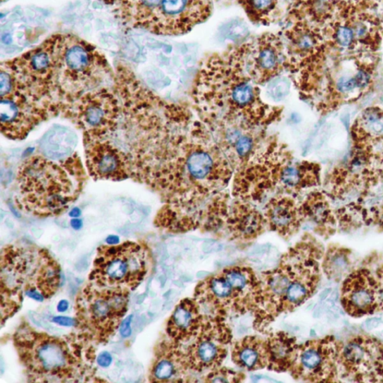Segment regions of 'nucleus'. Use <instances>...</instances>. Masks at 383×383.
<instances>
[{
  "mask_svg": "<svg viewBox=\"0 0 383 383\" xmlns=\"http://www.w3.org/2000/svg\"><path fill=\"white\" fill-rule=\"evenodd\" d=\"M118 113L117 100L106 89L84 94L78 101V124L89 140L101 139L111 133L117 125Z\"/></svg>",
  "mask_w": 383,
  "mask_h": 383,
  "instance_id": "nucleus-11",
  "label": "nucleus"
},
{
  "mask_svg": "<svg viewBox=\"0 0 383 383\" xmlns=\"http://www.w3.org/2000/svg\"><path fill=\"white\" fill-rule=\"evenodd\" d=\"M69 303L67 301H60L57 306V310L59 311V313H65L68 309Z\"/></svg>",
  "mask_w": 383,
  "mask_h": 383,
  "instance_id": "nucleus-33",
  "label": "nucleus"
},
{
  "mask_svg": "<svg viewBox=\"0 0 383 383\" xmlns=\"http://www.w3.org/2000/svg\"><path fill=\"white\" fill-rule=\"evenodd\" d=\"M268 366L277 372L289 370L296 356L298 345L289 334L280 332L270 335L267 340Z\"/></svg>",
  "mask_w": 383,
  "mask_h": 383,
  "instance_id": "nucleus-18",
  "label": "nucleus"
},
{
  "mask_svg": "<svg viewBox=\"0 0 383 383\" xmlns=\"http://www.w3.org/2000/svg\"><path fill=\"white\" fill-rule=\"evenodd\" d=\"M69 215L70 218H78L81 215V211L80 208H75L70 212Z\"/></svg>",
  "mask_w": 383,
  "mask_h": 383,
  "instance_id": "nucleus-36",
  "label": "nucleus"
},
{
  "mask_svg": "<svg viewBox=\"0 0 383 383\" xmlns=\"http://www.w3.org/2000/svg\"><path fill=\"white\" fill-rule=\"evenodd\" d=\"M194 339L185 352L187 363L189 369L201 372L217 369L223 363L232 334L221 316L203 317Z\"/></svg>",
  "mask_w": 383,
  "mask_h": 383,
  "instance_id": "nucleus-8",
  "label": "nucleus"
},
{
  "mask_svg": "<svg viewBox=\"0 0 383 383\" xmlns=\"http://www.w3.org/2000/svg\"><path fill=\"white\" fill-rule=\"evenodd\" d=\"M303 173L295 167L287 168L282 175V182L292 187L301 183Z\"/></svg>",
  "mask_w": 383,
  "mask_h": 383,
  "instance_id": "nucleus-27",
  "label": "nucleus"
},
{
  "mask_svg": "<svg viewBox=\"0 0 383 383\" xmlns=\"http://www.w3.org/2000/svg\"><path fill=\"white\" fill-rule=\"evenodd\" d=\"M203 320L199 302L184 299L175 308L167 323L166 332L172 341L182 344L196 337Z\"/></svg>",
  "mask_w": 383,
  "mask_h": 383,
  "instance_id": "nucleus-16",
  "label": "nucleus"
},
{
  "mask_svg": "<svg viewBox=\"0 0 383 383\" xmlns=\"http://www.w3.org/2000/svg\"><path fill=\"white\" fill-rule=\"evenodd\" d=\"M45 117L39 105L13 93L0 101V123L4 135L11 139H25L32 129Z\"/></svg>",
  "mask_w": 383,
  "mask_h": 383,
  "instance_id": "nucleus-12",
  "label": "nucleus"
},
{
  "mask_svg": "<svg viewBox=\"0 0 383 383\" xmlns=\"http://www.w3.org/2000/svg\"><path fill=\"white\" fill-rule=\"evenodd\" d=\"M187 169L190 175L196 179L206 177L213 170L211 156L201 151L192 153L187 161Z\"/></svg>",
  "mask_w": 383,
  "mask_h": 383,
  "instance_id": "nucleus-22",
  "label": "nucleus"
},
{
  "mask_svg": "<svg viewBox=\"0 0 383 383\" xmlns=\"http://www.w3.org/2000/svg\"><path fill=\"white\" fill-rule=\"evenodd\" d=\"M53 321L58 325L63 327H74L77 325L76 318H70L68 317H55Z\"/></svg>",
  "mask_w": 383,
  "mask_h": 383,
  "instance_id": "nucleus-30",
  "label": "nucleus"
},
{
  "mask_svg": "<svg viewBox=\"0 0 383 383\" xmlns=\"http://www.w3.org/2000/svg\"><path fill=\"white\" fill-rule=\"evenodd\" d=\"M106 244L109 245H116L119 244V237L116 235H111L106 238Z\"/></svg>",
  "mask_w": 383,
  "mask_h": 383,
  "instance_id": "nucleus-34",
  "label": "nucleus"
},
{
  "mask_svg": "<svg viewBox=\"0 0 383 383\" xmlns=\"http://www.w3.org/2000/svg\"><path fill=\"white\" fill-rule=\"evenodd\" d=\"M86 173L77 154L60 161L34 156L20 168L18 202L39 218L61 214L80 196Z\"/></svg>",
  "mask_w": 383,
  "mask_h": 383,
  "instance_id": "nucleus-1",
  "label": "nucleus"
},
{
  "mask_svg": "<svg viewBox=\"0 0 383 383\" xmlns=\"http://www.w3.org/2000/svg\"><path fill=\"white\" fill-rule=\"evenodd\" d=\"M268 219L272 230L282 236L291 235L299 225L296 209L284 201L275 203L269 209Z\"/></svg>",
  "mask_w": 383,
  "mask_h": 383,
  "instance_id": "nucleus-19",
  "label": "nucleus"
},
{
  "mask_svg": "<svg viewBox=\"0 0 383 383\" xmlns=\"http://www.w3.org/2000/svg\"><path fill=\"white\" fill-rule=\"evenodd\" d=\"M340 347L332 337L298 346L290 372L294 378L307 382H334Z\"/></svg>",
  "mask_w": 383,
  "mask_h": 383,
  "instance_id": "nucleus-7",
  "label": "nucleus"
},
{
  "mask_svg": "<svg viewBox=\"0 0 383 383\" xmlns=\"http://www.w3.org/2000/svg\"><path fill=\"white\" fill-rule=\"evenodd\" d=\"M87 147V165L95 180L119 182L130 175V166L126 154L107 141L89 140Z\"/></svg>",
  "mask_w": 383,
  "mask_h": 383,
  "instance_id": "nucleus-13",
  "label": "nucleus"
},
{
  "mask_svg": "<svg viewBox=\"0 0 383 383\" xmlns=\"http://www.w3.org/2000/svg\"><path fill=\"white\" fill-rule=\"evenodd\" d=\"M113 362V358L109 353L103 352L97 358V363L99 365L106 368L110 366Z\"/></svg>",
  "mask_w": 383,
  "mask_h": 383,
  "instance_id": "nucleus-31",
  "label": "nucleus"
},
{
  "mask_svg": "<svg viewBox=\"0 0 383 383\" xmlns=\"http://www.w3.org/2000/svg\"><path fill=\"white\" fill-rule=\"evenodd\" d=\"M207 377L206 381L210 382H239L244 380V375L232 370L222 368L212 370Z\"/></svg>",
  "mask_w": 383,
  "mask_h": 383,
  "instance_id": "nucleus-25",
  "label": "nucleus"
},
{
  "mask_svg": "<svg viewBox=\"0 0 383 383\" xmlns=\"http://www.w3.org/2000/svg\"><path fill=\"white\" fill-rule=\"evenodd\" d=\"M129 295L130 291L89 282L76 299V327L80 338L91 345L109 341L127 313Z\"/></svg>",
  "mask_w": 383,
  "mask_h": 383,
  "instance_id": "nucleus-5",
  "label": "nucleus"
},
{
  "mask_svg": "<svg viewBox=\"0 0 383 383\" xmlns=\"http://www.w3.org/2000/svg\"><path fill=\"white\" fill-rule=\"evenodd\" d=\"M261 215L255 211L239 215L232 223V230L237 237L251 239L258 236L263 229Z\"/></svg>",
  "mask_w": 383,
  "mask_h": 383,
  "instance_id": "nucleus-20",
  "label": "nucleus"
},
{
  "mask_svg": "<svg viewBox=\"0 0 383 383\" xmlns=\"http://www.w3.org/2000/svg\"><path fill=\"white\" fill-rule=\"evenodd\" d=\"M341 303L353 318L383 310V284L377 272L374 275L367 269H360L347 275L341 287Z\"/></svg>",
  "mask_w": 383,
  "mask_h": 383,
  "instance_id": "nucleus-10",
  "label": "nucleus"
},
{
  "mask_svg": "<svg viewBox=\"0 0 383 383\" xmlns=\"http://www.w3.org/2000/svg\"><path fill=\"white\" fill-rule=\"evenodd\" d=\"M232 360L238 367L254 371L268 366L267 341L247 337L237 341L232 351Z\"/></svg>",
  "mask_w": 383,
  "mask_h": 383,
  "instance_id": "nucleus-17",
  "label": "nucleus"
},
{
  "mask_svg": "<svg viewBox=\"0 0 383 383\" xmlns=\"http://www.w3.org/2000/svg\"><path fill=\"white\" fill-rule=\"evenodd\" d=\"M257 54L255 55L256 63L263 70H271L279 64L280 56L275 47L271 45L262 44L258 47Z\"/></svg>",
  "mask_w": 383,
  "mask_h": 383,
  "instance_id": "nucleus-23",
  "label": "nucleus"
},
{
  "mask_svg": "<svg viewBox=\"0 0 383 383\" xmlns=\"http://www.w3.org/2000/svg\"><path fill=\"white\" fill-rule=\"evenodd\" d=\"M50 41L55 59L56 89L82 96L100 85L110 73L109 65L97 49L72 34H55Z\"/></svg>",
  "mask_w": 383,
  "mask_h": 383,
  "instance_id": "nucleus-4",
  "label": "nucleus"
},
{
  "mask_svg": "<svg viewBox=\"0 0 383 383\" xmlns=\"http://www.w3.org/2000/svg\"><path fill=\"white\" fill-rule=\"evenodd\" d=\"M354 146L359 157L370 161L383 157V111L368 108L352 127Z\"/></svg>",
  "mask_w": 383,
  "mask_h": 383,
  "instance_id": "nucleus-14",
  "label": "nucleus"
},
{
  "mask_svg": "<svg viewBox=\"0 0 383 383\" xmlns=\"http://www.w3.org/2000/svg\"><path fill=\"white\" fill-rule=\"evenodd\" d=\"M251 148V140L246 137L239 139L236 145V149L239 155L247 154Z\"/></svg>",
  "mask_w": 383,
  "mask_h": 383,
  "instance_id": "nucleus-28",
  "label": "nucleus"
},
{
  "mask_svg": "<svg viewBox=\"0 0 383 383\" xmlns=\"http://www.w3.org/2000/svg\"><path fill=\"white\" fill-rule=\"evenodd\" d=\"M149 268L147 251L137 243L103 245L94 260L89 282L130 292L145 280Z\"/></svg>",
  "mask_w": 383,
  "mask_h": 383,
  "instance_id": "nucleus-6",
  "label": "nucleus"
},
{
  "mask_svg": "<svg viewBox=\"0 0 383 383\" xmlns=\"http://www.w3.org/2000/svg\"><path fill=\"white\" fill-rule=\"evenodd\" d=\"M350 266L349 251L346 249L334 248L328 251L322 269L329 279L338 280L346 272Z\"/></svg>",
  "mask_w": 383,
  "mask_h": 383,
  "instance_id": "nucleus-21",
  "label": "nucleus"
},
{
  "mask_svg": "<svg viewBox=\"0 0 383 383\" xmlns=\"http://www.w3.org/2000/svg\"><path fill=\"white\" fill-rule=\"evenodd\" d=\"M187 369L189 368L185 352L179 343L170 339L160 343L156 349L149 380L152 382H183Z\"/></svg>",
  "mask_w": 383,
  "mask_h": 383,
  "instance_id": "nucleus-15",
  "label": "nucleus"
},
{
  "mask_svg": "<svg viewBox=\"0 0 383 383\" xmlns=\"http://www.w3.org/2000/svg\"><path fill=\"white\" fill-rule=\"evenodd\" d=\"M132 318H133V316L130 315L123 321L121 326H120V332H121V334L124 338L130 337L132 332L130 328Z\"/></svg>",
  "mask_w": 383,
  "mask_h": 383,
  "instance_id": "nucleus-29",
  "label": "nucleus"
},
{
  "mask_svg": "<svg viewBox=\"0 0 383 383\" xmlns=\"http://www.w3.org/2000/svg\"><path fill=\"white\" fill-rule=\"evenodd\" d=\"M339 370L353 382H383V344L358 337L340 347Z\"/></svg>",
  "mask_w": 383,
  "mask_h": 383,
  "instance_id": "nucleus-9",
  "label": "nucleus"
},
{
  "mask_svg": "<svg viewBox=\"0 0 383 383\" xmlns=\"http://www.w3.org/2000/svg\"><path fill=\"white\" fill-rule=\"evenodd\" d=\"M70 225L75 230H79L82 226V222L81 220L75 218L70 221Z\"/></svg>",
  "mask_w": 383,
  "mask_h": 383,
  "instance_id": "nucleus-35",
  "label": "nucleus"
},
{
  "mask_svg": "<svg viewBox=\"0 0 383 383\" xmlns=\"http://www.w3.org/2000/svg\"><path fill=\"white\" fill-rule=\"evenodd\" d=\"M279 0H244L249 16L256 19L268 17L277 6Z\"/></svg>",
  "mask_w": 383,
  "mask_h": 383,
  "instance_id": "nucleus-24",
  "label": "nucleus"
},
{
  "mask_svg": "<svg viewBox=\"0 0 383 383\" xmlns=\"http://www.w3.org/2000/svg\"><path fill=\"white\" fill-rule=\"evenodd\" d=\"M381 322L379 318H369L365 322L366 328L369 330L376 329Z\"/></svg>",
  "mask_w": 383,
  "mask_h": 383,
  "instance_id": "nucleus-32",
  "label": "nucleus"
},
{
  "mask_svg": "<svg viewBox=\"0 0 383 383\" xmlns=\"http://www.w3.org/2000/svg\"><path fill=\"white\" fill-rule=\"evenodd\" d=\"M13 343L32 382H80L93 375L94 356L84 355L91 349L84 350L87 342L81 339L59 338L23 325L14 334Z\"/></svg>",
  "mask_w": 383,
  "mask_h": 383,
  "instance_id": "nucleus-3",
  "label": "nucleus"
},
{
  "mask_svg": "<svg viewBox=\"0 0 383 383\" xmlns=\"http://www.w3.org/2000/svg\"><path fill=\"white\" fill-rule=\"evenodd\" d=\"M2 325L20 310L24 299L43 302L61 284V268L47 250L34 246L8 245L1 251Z\"/></svg>",
  "mask_w": 383,
  "mask_h": 383,
  "instance_id": "nucleus-2",
  "label": "nucleus"
},
{
  "mask_svg": "<svg viewBox=\"0 0 383 383\" xmlns=\"http://www.w3.org/2000/svg\"><path fill=\"white\" fill-rule=\"evenodd\" d=\"M232 99L234 103L238 106H246L253 101L254 93L251 88L246 82H239L233 89Z\"/></svg>",
  "mask_w": 383,
  "mask_h": 383,
  "instance_id": "nucleus-26",
  "label": "nucleus"
}]
</instances>
